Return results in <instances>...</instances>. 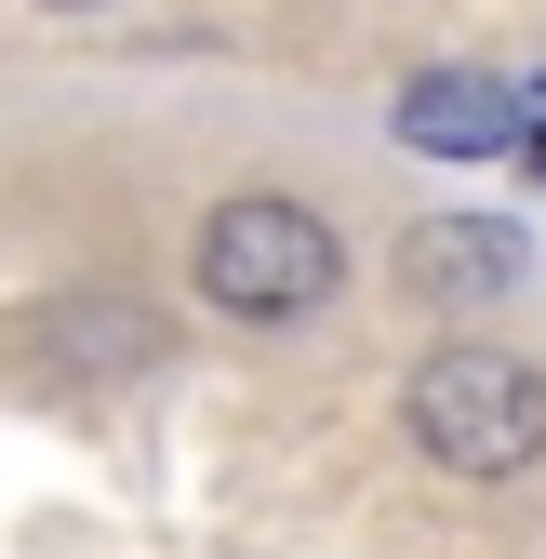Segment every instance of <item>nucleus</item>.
<instances>
[{
	"mask_svg": "<svg viewBox=\"0 0 546 559\" xmlns=\"http://www.w3.org/2000/svg\"><path fill=\"white\" fill-rule=\"evenodd\" d=\"M520 160L546 174V67H533V81H520Z\"/></svg>",
	"mask_w": 546,
	"mask_h": 559,
	"instance_id": "39448f33",
	"label": "nucleus"
},
{
	"mask_svg": "<svg viewBox=\"0 0 546 559\" xmlns=\"http://www.w3.org/2000/svg\"><path fill=\"white\" fill-rule=\"evenodd\" d=\"M187 280H200L227 320H307V307L347 294V240H333L307 200H281V187H240V200H214V214H200Z\"/></svg>",
	"mask_w": 546,
	"mask_h": 559,
	"instance_id": "f03ea898",
	"label": "nucleus"
},
{
	"mask_svg": "<svg viewBox=\"0 0 546 559\" xmlns=\"http://www.w3.org/2000/svg\"><path fill=\"white\" fill-rule=\"evenodd\" d=\"M400 147L507 160L520 147V81H494V67H414V81H400Z\"/></svg>",
	"mask_w": 546,
	"mask_h": 559,
	"instance_id": "7ed1b4c3",
	"label": "nucleus"
},
{
	"mask_svg": "<svg viewBox=\"0 0 546 559\" xmlns=\"http://www.w3.org/2000/svg\"><path fill=\"white\" fill-rule=\"evenodd\" d=\"M400 413H414L427 466H453V479H520L546 453V373L520 360V346H480V333L427 346L414 386H400Z\"/></svg>",
	"mask_w": 546,
	"mask_h": 559,
	"instance_id": "f257e3e1",
	"label": "nucleus"
},
{
	"mask_svg": "<svg viewBox=\"0 0 546 559\" xmlns=\"http://www.w3.org/2000/svg\"><path fill=\"white\" fill-rule=\"evenodd\" d=\"M54 14H81V0H54Z\"/></svg>",
	"mask_w": 546,
	"mask_h": 559,
	"instance_id": "423d86ee",
	"label": "nucleus"
},
{
	"mask_svg": "<svg viewBox=\"0 0 546 559\" xmlns=\"http://www.w3.org/2000/svg\"><path fill=\"white\" fill-rule=\"evenodd\" d=\"M400 294H427V307L520 294V227L507 214H427V227H400Z\"/></svg>",
	"mask_w": 546,
	"mask_h": 559,
	"instance_id": "20e7f679",
	"label": "nucleus"
}]
</instances>
